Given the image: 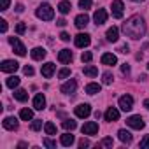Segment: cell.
Wrapping results in <instances>:
<instances>
[{
  "instance_id": "cell-30",
  "label": "cell",
  "mask_w": 149,
  "mask_h": 149,
  "mask_svg": "<svg viewBox=\"0 0 149 149\" xmlns=\"http://www.w3.org/2000/svg\"><path fill=\"white\" fill-rule=\"evenodd\" d=\"M61 126H63L65 130H70V132H72V130H76V128H77V123L74 121V119H65V121L61 123Z\"/></svg>"
},
{
  "instance_id": "cell-46",
  "label": "cell",
  "mask_w": 149,
  "mask_h": 149,
  "mask_svg": "<svg viewBox=\"0 0 149 149\" xmlns=\"http://www.w3.org/2000/svg\"><path fill=\"white\" fill-rule=\"evenodd\" d=\"M60 39H61L63 42H67V40H70V35H68L67 32H61V33H60Z\"/></svg>"
},
{
  "instance_id": "cell-10",
  "label": "cell",
  "mask_w": 149,
  "mask_h": 149,
  "mask_svg": "<svg viewBox=\"0 0 149 149\" xmlns=\"http://www.w3.org/2000/svg\"><path fill=\"white\" fill-rule=\"evenodd\" d=\"M93 21L97 23V26L104 25V23L107 21V11H105V9H97L95 14H93Z\"/></svg>"
},
{
  "instance_id": "cell-34",
  "label": "cell",
  "mask_w": 149,
  "mask_h": 149,
  "mask_svg": "<svg viewBox=\"0 0 149 149\" xmlns=\"http://www.w3.org/2000/svg\"><path fill=\"white\" fill-rule=\"evenodd\" d=\"M102 77H104V84H112V81H114V76L111 72H105Z\"/></svg>"
},
{
  "instance_id": "cell-38",
  "label": "cell",
  "mask_w": 149,
  "mask_h": 149,
  "mask_svg": "<svg viewBox=\"0 0 149 149\" xmlns=\"http://www.w3.org/2000/svg\"><path fill=\"white\" fill-rule=\"evenodd\" d=\"M42 144H44L46 147H49V149H54V147H56V142H53L51 139H44V140H42Z\"/></svg>"
},
{
  "instance_id": "cell-16",
  "label": "cell",
  "mask_w": 149,
  "mask_h": 149,
  "mask_svg": "<svg viewBox=\"0 0 149 149\" xmlns=\"http://www.w3.org/2000/svg\"><path fill=\"white\" fill-rule=\"evenodd\" d=\"M118 119H119V111L114 109V107H109V109L105 111V121L114 123V121H118Z\"/></svg>"
},
{
  "instance_id": "cell-11",
  "label": "cell",
  "mask_w": 149,
  "mask_h": 149,
  "mask_svg": "<svg viewBox=\"0 0 149 149\" xmlns=\"http://www.w3.org/2000/svg\"><path fill=\"white\" fill-rule=\"evenodd\" d=\"M90 114H91L90 104H81V105L76 107V116H77V118H88Z\"/></svg>"
},
{
  "instance_id": "cell-25",
  "label": "cell",
  "mask_w": 149,
  "mask_h": 149,
  "mask_svg": "<svg viewBox=\"0 0 149 149\" xmlns=\"http://www.w3.org/2000/svg\"><path fill=\"white\" fill-rule=\"evenodd\" d=\"M60 142H61V146L68 147V146H72V144H74V135H72V133H63V135H61V139H60Z\"/></svg>"
},
{
  "instance_id": "cell-40",
  "label": "cell",
  "mask_w": 149,
  "mask_h": 149,
  "mask_svg": "<svg viewBox=\"0 0 149 149\" xmlns=\"http://www.w3.org/2000/svg\"><path fill=\"white\" fill-rule=\"evenodd\" d=\"M140 147H144V149H146V147H149V135H146V137L142 139V142H140Z\"/></svg>"
},
{
  "instance_id": "cell-31",
  "label": "cell",
  "mask_w": 149,
  "mask_h": 149,
  "mask_svg": "<svg viewBox=\"0 0 149 149\" xmlns=\"http://www.w3.org/2000/svg\"><path fill=\"white\" fill-rule=\"evenodd\" d=\"M44 130H46L47 135H56V126H54L51 121H47V123L44 125Z\"/></svg>"
},
{
  "instance_id": "cell-17",
  "label": "cell",
  "mask_w": 149,
  "mask_h": 149,
  "mask_svg": "<svg viewBox=\"0 0 149 149\" xmlns=\"http://www.w3.org/2000/svg\"><path fill=\"white\" fill-rule=\"evenodd\" d=\"M105 37H107V40H109V42H118V39H119V30H118L116 26H112V28H109V30H107Z\"/></svg>"
},
{
  "instance_id": "cell-35",
  "label": "cell",
  "mask_w": 149,
  "mask_h": 149,
  "mask_svg": "<svg viewBox=\"0 0 149 149\" xmlns=\"http://www.w3.org/2000/svg\"><path fill=\"white\" fill-rule=\"evenodd\" d=\"M79 7L84 9V11H88L91 7V0H79Z\"/></svg>"
},
{
  "instance_id": "cell-39",
  "label": "cell",
  "mask_w": 149,
  "mask_h": 149,
  "mask_svg": "<svg viewBox=\"0 0 149 149\" xmlns=\"http://www.w3.org/2000/svg\"><path fill=\"white\" fill-rule=\"evenodd\" d=\"M25 30H26V25H25V23H18V26H16V32L21 35V33H25Z\"/></svg>"
},
{
  "instance_id": "cell-14",
  "label": "cell",
  "mask_w": 149,
  "mask_h": 149,
  "mask_svg": "<svg viewBox=\"0 0 149 149\" xmlns=\"http://www.w3.org/2000/svg\"><path fill=\"white\" fill-rule=\"evenodd\" d=\"M46 107V97L42 93H37L35 98H33V109L35 111H42Z\"/></svg>"
},
{
  "instance_id": "cell-8",
  "label": "cell",
  "mask_w": 149,
  "mask_h": 149,
  "mask_svg": "<svg viewBox=\"0 0 149 149\" xmlns=\"http://www.w3.org/2000/svg\"><path fill=\"white\" fill-rule=\"evenodd\" d=\"M76 90H77V81L76 79H70V81H67V83L61 84V93H65V95L76 93Z\"/></svg>"
},
{
  "instance_id": "cell-19",
  "label": "cell",
  "mask_w": 149,
  "mask_h": 149,
  "mask_svg": "<svg viewBox=\"0 0 149 149\" xmlns=\"http://www.w3.org/2000/svg\"><path fill=\"white\" fill-rule=\"evenodd\" d=\"M102 63H104V65H116V63H118V58H116V54H112V53H104V54H102Z\"/></svg>"
},
{
  "instance_id": "cell-3",
  "label": "cell",
  "mask_w": 149,
  "mask_h": 149,
  "mask_svg": "<svg viewBox=\"0 0 149 149\" xmlns=\"http://www.w3.org/2000/svg\"><path fill=\"white\" fill-rule=\"evenodd\" d=\"M9 44L13 46V49H14V53H16L18 56H25V54H26V47L23 46V42H21L18 37H9Z\"/></svg>"
},
{
  "instance_id": "cell-36",
  "label": "cell",
  "mask_w": 149,
  "mask_h": 149,
  "mask_svg": "<svg viewBox=\"0 0 149 149\" xmlns=\"http://www.w3.org/2000/svg\"><path fill=\"white\" fill-rule=\"evenodd\" d=\"M70 76V68H61L60 72H58V77L60 79H65V77H68Z\"/></svg>"
},
{
  "instance_id": "cell-27",
  "label": "cell",
  "mask_w": 149,
  "mask_h": 149,
  "mask_svg": "<svg viewBox=\"0 0 149 149\" xmlns=\"http://www.w3.org/2000/svg\"><path fill=\"white\" fill-rule=\"evenodd\" d=\"M6 86H7V88H11V90L18 88V86H19V77H16V76H11V77L6 81Z\"/></svg>"
},
{
  "instance_id": "cell-47",
  "label": "cell",
  "mask_w": 149,
  "mask_h": 149,
  "mask_svg": "<svg viewBox=\"0 0 149 149\" xmlns=\"http://www.w3.org/2000/svg\"><path fill=\"white\" fill-rule=\"evenodd\" d=\"M118 51H119V53H125V54H126V53H128V46L125 44V46H121V47H119Z\"/></svg>"
},
{
  "instance_id": "cell-5",
  "label": "cell",
  "mask_w": 149,
  "mask_h": 149,
  "mask_svg": "<svg viewBox=\"0 0 149 149\" xmlns=\"http://www.w3.org/2000/svg\"><path fill=\"white\" fill-rule=\"evenodd\" d=\"M119 109L125 111V112L132 111V109H133V98H132L130 95H123V97L119 98Z\"/></svg>"
},
{
  "instance_id": "cell-45",
  "label": "cell",
  "mask_w": 149,
  "mask_h": 149,
  "mask_svg": "<svg viewBox=\"0 0 149 149\" xmlns=\"http://www.w3.org/2000/svg\"><path fill=\"white\" fill-rule=\"evenodd\" d=\"M0 30H2V33H6V32H7V21H6V19L0 21Z\"/></svg>"
},
{
  "instance_id": "cell-49",
  "label": "cell",
  "mask_w": 149,
  "mask_h": 149,
  "mask_svg": "<svg viewBox=\"0 0 149 149\" xmlns=\"http://www.w3.org/2000/svg\"><path fill=\"white\" fill-rule=\"evenodd\" d=\"M16 11H18V13H23V6H21V4H18V6H16Z\"/></svg>"
},
{
  "instance_id": "cell-26",
  "label": "cell",
  "mask_w": 149,
  "mask_h": 149,
  "mask_svg": "<svg viewBox=\"0 0 149 149\" xmlns=\"http://www.w3.org/2000/svg\"><path fill=\"white\" fill-rule=\"evenodd\" d=\"M14 98H16L18 102H26V100H28L26 90H16V91H14Z\"/></svg>"
},
{
  "instance_id": "cell-22",
  "label": "cell",
  "mask_w": 149,
  "mask_h": 149,
  "mask_svg": "<svg viewBox=\"0 0 149 149\" xmlns=\"http://www.w3.org/2000/svg\"><path fill=\"white\" fill-rule=\"evenodd\" d=\"M83 72H84V76H88V77H97L98 76V68L95 65H86L83 68Z\"/></svg>"
},
{
  "instance_id": "cell-41",
  "label": "cell",
  "mask_w": 149,
  "mask_h": 149,
  "mask_svg": "<svg viewBox=\"0 0 149 149\" xmlns=\"http://www.w3.org/2000/svg\"><path fill=\"white\" fill-rule=\"evenodd\" d=\"M23 72H25V76H33V68H32L30 65H26V67L23 68Z\"/></svg>"
},
{
  "instance_id": "cell-2",
  "label": "cell",
  "mask_w": 149,
  "mask_h": 149,
  "mask_svg": "<svg viewBox=\"0 0 149 149\" xmlns=\"http://www.w3.org/2000/svg\"><path fill=\"white\" fill-rule=\"evenodd\" d=\"M37 18L39 19H42V21H51L53 18H54V11H53V7L49 6V4H42V6H39V9H37Z\"/></svg>"
},
{
  "instance_id": "cell-1",
  "label": "cell",
  "mask_w": 149,
  "mask_h": 149,
  "mask_svg": "<svg viewBox=\"0 0 149 149\" xmlns=\"http://www.w3.org/2000/svg\"><path fill=\"white\" fill-rule=\"evenodd\" d=\"M123 32H125L126 37L137 40V39L144 37V33H146V23H144V19L140 16H132L130 19H126L123 23Z\"/></svg>"
},
{
  "instance_id": "cell-43",
  "label": "cell",
  "mask_w": 149,
  "mask_h": 149,
  "mask_svg": "<svg viewBox=\"0 0 149 149\" xmlns=\"http://www.w3.org/2000/svg\"><path fill=\"white\" fill-rule=\"evenodd\" d=\"M121 72L125 74V76H128V74H130V65H126V63H123V65H121Z\"/></svg>"
},
{
  "instance_id": "cell-18",
  "label": "cell",
  "mask_w": 149,
  "mask_h": 149,
  "mask_svg": "<svg viewBox=\"0 0 149 149\" xmlns=\"http://www.w3.org/2000/svg\"><path fill=\"white\" fill-rule=\"evenodd\" d=\"M58 60H60L61 63H70V60H72V51H70V49H61V51L58 53Z\"/></svg>"
},
{
  "instance_id": "cell-13",
  "label": "cell",
  "mask_w": 149,
  "mask_h": 149,
  "mask_svg": "<svg viewBox=\"0 0 149 149\" xmlns=\"http://www.w3.org/2000/svg\"><path fill=\"white\" fill-rule=\"evenodd\" d=\"M81 130H83L84 135H95V133L98 132V125H97L95 121H90V123H84V126H83Z\"/></svg>"
},
{
  "instance_id": "cell-33",
  "label": "cell",
  "mask_w": 149,
  "mask_h": 149,
  "mask_svg": "<svg viewBox=\"0 0 149 149\" xmlns=\"http://www.w3.org/2000/svg\"><path fill=\"white\" fill-rule=\"evenodd\" d=\"M33 132H39L40 128H42V119H33L32 121V126H30Z\"/></svg>"
},
{
  "instance_id": "cell-24",
  "label": "cell",
  "mask_w": 149,
  "mask_h": 149,
  "mask_svg": "<svg viewBox=\"0 0 149 149\" xmlns=\"http://www.w3.org/2000/svg\"><path fill=\"white\" fill-rule=\"evenodd\" d=\"M118 137H119V140L125 142V144H130V142H132V133H130L128 130H119V132H118Z\"/></svg>"
},
{
  "instance_id": "cell-44",
  "label": "cell",
  "mask_w": 149,
  "mask_h": 149,
  "mask_svg": "<svg viewBox=\"0 0 149 149\" xmlns=\"http://www.w3.org/2000/svg\"><path fill=\"white\" fill-rule=\"evenodd\" d=\"M88 146H90V140H88V139H81V140H79V147L84 149V147H88Z\"/></svg>"
},
{
  "instance_id": "cell-4",
  "label": "cell",
  "mask_w": 149,
  "mask_h": 149,
  "mask_svg": "<svg viewBox=\"0 0 149 149\" xmlns=\"http://www.w3.org/2000/svg\"><path fill=\"white\" fill-rule=\"evenodd\" d=\"M126 125H128L130 128H133V130H142V128L146 126L142 116H130V118L126 119Z\"/></svg>"
},
{
  "instance_id": "cell-15",
  "label": "cell",
  "mask_w": 149,
  "mask_h": 149,
  "mask_svg": "<svg viewBox=\"0 0 149 149\" xmlns=\"http://www.w3.org/2000/svg\"><path fill=\"white\" fill-rule=\"evenodd\" d=\"M2 125H4V128H6V130H11V132L18 130V119H16V118H13V116L6 118V119L2 121Z\"/></svg>"
},
{
  "instance_id": "cell-32",
  "label": "cell",
  "mask_w": 149,
  "mask_h": 149,
  "mask_svg": "<svg viewBox=\"0 0 149 149\" xmlns=\"http://www.w3.org/2000/svg\"><path fill=\"white\" fill-rule=\"evenodd\" d=\"M98 146L100 147H112L114 146V140H112V137H105V139H102V142Z\"/></svg>"
},
{
  "instance_id": "cell-29",
  "label": "cell",
  "mask_w": 149,
  "mask_h": 149,
  "mask_svg": "<svg viewBox=\"0 0 149 149\" xmlns=\"http://www.w3.org/2000/svg\"><path fill=\"white\" fill-rule=\"evenodd\" d=\"M70 9H72V6H70V2H67V0L60 2V6H58V11H60L61 14H68V13H70Z\"/></svg>"
},
{
  "instance_id": "cell-12",
  "label": "cell",
  "mask_w": 149,
  "mask_h": 149,
  "mask_svg": "<svg viewBox=\"0 0 149 149\" xmlns=\"http://www.w3.org/2000/svg\"><path fill=\"white\" fill-rule=\"evenodd\" d=\"M54 68H56V67H54V63H51V61H49V63H44V65H42L40 72H42V76H44L46 79H51V77H53V74H54Z\"/></svg>"
},
{
  "instance_id": "cell-21",
  "label": "cell",
  "mask_w": 149,
  "mask_h": 149,
  "mask_svg": "<svg viewBox=\"0 0 149 149\" xmlns=\"http://www.w3.org/2000/svg\"><path fill=\"white\" fill-rule=\"evenodd\" d=\"M30 54H32L33 60H44L46 58V49L44 47H33Z\"/></svg>"
},
{
  "instance_id": "cell-6",
  "label": "cell",
  "mask_w": 149,
  "mask_h": 149,
  "mask_svg": "<svg viewBox=\"0 0 149 149\" xmlns=\"http://www.w3.org/2000/svg\"><path fill=\"white\" fill-rule=\"evenodd\" d=\"M111 9H112V16L114 18H123V11H125V4H123V0H114L112 2V6H111Z\"/></svg>"
},
{
  "instance_id": "cell-37",
  "label": "cell",
  "mask_w": 149,
  "mask_h": 149,
  "mask_svg": "<svg viewBox=\"0 0 149 149\" xmlns=\"http://www.w3.org/2000/svg\"><path fill=\"white\" fill-rule=\"evenodd\" d=\"M91 58H93V54H91L90 51H84V53L81 54V60H83L84 63H88V61H91Z\"/></svg>"
},
{
  "instance_id": "cell-20",
  "label": "cell",
  "mask_w": 149,
  "mask_h": 149,
  "mask_svg": "<svg viewBox=\"0 0 149 149\" xmlns=\"http://www.w3.org/2000/svg\"><path fill=\"white\" fill-rule=\"evenodd\" d=\"M74 23H76L77 28H86V25L90 23V18H88V14H79Z\"/></svg>"
},
{
  "instance_id": "cell-50",
  "label": "cell",
  "mask_w": 149,
  "mask_h": 149,
  "mask_svg": "<svg viewBox=\"0 0 149 149\" xmlns=\"http://www.w3.org/2000/svg\"><path fill=\"white\" fill-rule=\"evenodd\" d=\"M144 107H146V109L149 111V98H147V100H144Z\"/></svg>"
},
{
  "instance_id": "cell-9",
  "label": "cell",
  "mask_w": 149,
  "mask_h": 149,
  "mask_svg": "<svg viewBox=\"0 0 149 149\" xmlns=\"http://www.w3.org/2000/svg\"><path fill=\"white\" fill-rule=\"evenodd\" d=\"M0 68H2V72H16L19 68V63L14 61V60H4Z\"/></svg>"
},
{
  "instance_id": "cell-52",
  "label": "cell",
  "mask_w": 149,
  "mask_h": 149,
  "mask_svg": "<svg viewBox=\"0 0 149 149\" xmlns=\"http://www.w3.org/2000/svg\"><path fill=\"white\" fill-rule=\"evenodd\" d=\"M147 70H149V63H147Z\"/></svg>"
},
{
  "instance_id": "cell-7",
  "label": "cell",
  "mask_w": 149,
  "mask_h": 149,
  "mask_svg": "<svg viewBox=\"0 0 149 149\" xmlns=\"http://www.w3.org/2000/svg\"><path fill=\"white\" fill-rule=\"evenodd\" d=\"M90 42H91V37L88 33H79V35H76V39H74V44L77 47H88Z\"/></svg>"
},
{
  "instance_id": "cell-42",
  "label": "cell",
  "mask_w": 149,
  "mask_h": 149,
  "mask_svg": "<svg viewBox=\"0 0 149 149\" xmlns=\"http://www.w3.org/2000/svg\"><path fill=\"white\" fill-rule=\"evenodd\" d=\"M0 2H2V7H0L2 11H7V9H9V4H11V0H0Z\"/></svg>"
},
{
  "instance_id": "cell-51",
  "label": "cell",
  "mask_w": 149,
  "mask_h": 149,
  "mask_svg": "<svg viewBox=\"0 0 149 149\" xmlns=\"http://www.w3.org/2000/svg\"><path fill=\"white\" fill-rule=\"evenodd\" d=\"M133 2H144V0H133Z\"/></svg>"
},
{
  "instance_id": "cell-23",
  "label": "cell",
  "mask_w": 149,
  "mask_h": 149,
  "mask_svg": "<svg viewBox=\"0 0 149 149\" xmlns=\"http://www.w3.org/2000/svg\"><path fill=\"white\" fill-rule=\"evenodd\" d=\"M100 90H102V86L98 83H90L86 86V93L88 95H97V93H100Z\"/></svg>"
},
{
  "instance_id": "cell-28",
  "label": "cell",
  "mask_w": 149,
  "mask_h": 149,
  "mask_svg": "<svg viewBox=\"0 0 149 149\" xmlns=\"http://www.w3.org/2000/svg\"><path fill=\"white\" fill-rule=\"evenodd\" d=\"M19 118H21L23 121H30V119H33V111H32V109H21Z\"/></svg>"
},
{
  "instance_id": "cell-48",
  "label": "cell",
  "mask_w": 149,
  "mask_h": 149,
  "mask_svg": "<svg viewBox=\"0 0 149 149\" xmlns=\"http://www.w3.org/2000/svg\"><path fill=\"white\" fill-rule=\"evenodd\" d=\"M56 25H58V26H65V25H67V21H65V19H58V21H56Z\"/></svg>"
}]
</instances>
